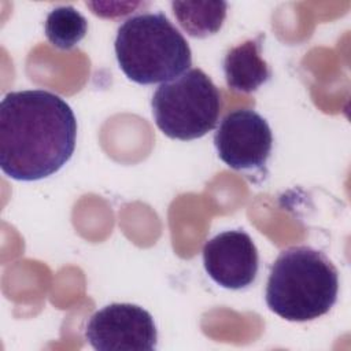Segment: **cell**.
Here are the masks:
<instances>
[{
	"mask_svg": "<svg viewBox=\"0 0 351 351\" xmlns=\"http://www.w3.org/2000/svg\"><path fill=\"white\" fill-rule=\"evenodd\" d=\"M77 119L58 95L43 90L7 93L0 103V167L19 181L56 173L75 148Z\"/></svg>",
	"mask_w": 351,
	"mask_h": 351,
	"instance_id": "obj_1",
	"label": "cell"
},
{
	"mask_svg": "<svg viewBox=\"0 0 351 351\" xmlns=\"http://www.w3.org/2000/svg\"><path fill=\"white\" fill-rule=\"evenodd\" d=\"M339 274L335 265L307 245L289 247L271 265L266 284V304L287 321H311L336 303Z\"/></svg>",
	"mask_w": 351,
	"mask_h": 351,
	"instance_id": "obj_2",
	"label": "cell"
},
{
	"mask_svg": "<svg viewBox=\"0 0 351 351\" xmlns=\"http://www.w3.org/2000/svg\"><path fill=\"white\" fill-rule=\"evenodd\" d=\"M115 55L123 74L141 85L171 81L192 64L185 37L162 12L126 19L117 33Z\"/></svg>",
	"mask_w": 351,
	"mask_h": 351,
	"instance_id": "obj_3",
	"label": "cell"
},
{
	"mask_svg": "<svg viewBox=\"0 0 351 351\" xmlns=\"http://www.w3.org/2000/svg\"><path fill=\"white\" fill-rule=\"evenodd\" d=\"M152 114L170 138L195 140L213 130L221 114V92L200 69H191L155 90Z\"/></svg>",
	"mask_w": 351,
	"mask_h": 351,
	"instance_id": "obj_4",
	"label": "cell"
},
{
	"mask_svg": "<svg viewBox=\"0 0 351 351\" xmlns=\"http://www.w3.org/2000/svg\"><path fill=\"white\" fill-rule=\"evenodd\" d=\"M85 337L97 351H154L158 343L152 315L130 303H112L96 311Z\"/></svg>",
	"mask_w": 351,
	"mask_h": 351,
	"instance_id": "obj_5",
	"label": "cell"
},
{
	"mask_svg": "<svg viewBox=\"0 0 351 351\" xmlns=\"http://www.w3.org/2000/svg\"><path fill=\"white\" fill-rule=\"evenodd\" d=\"M219 159L234 170L262 169L271 152L273 136L266 119L250 108L226 114L214 136Z\"/></svg>",
	"mask_w": 351,
	"mask_h": 351,
	"instance_id": "obj_6",
	"label": "cell"
},
{
	"mask_svg": "<svg viewBox=\"0 0 351 351\" xmlns=\"http://www.w3.org/2000/svg\"><path fill=\"white\" fill-rule=\"evenodd\" d=\"M207 274L221 287L241 289L251 285L258 274V250L244 230H226L207 240L203 247Z\"/></svg>",
	"mask_w": 351,
	"mask_h": 351,
	"instance_id": "obj_7",
	"label": "cell"
},
{
	"mask_svg": "<svg viewBox=\"0 0 351 351\" xmlns=\"http://www.w3.org/2000/svg\"><path fill=\"white\" fill-rule=\"evenodd\" d=\"M263 36L247 40L230 48L223 59V73L230 89L251 93L271 77L267 63L261 56Z\"/></svg>",
	"mask_w": 351,
	"mask_h": 351,
	"instance_id": "obj_8",
	"label": "cell"
},
{
	"mask_svg": "<svg viewBox=\"0 0 351 351\" xmlns=\"http://www.w3.org/2000/svg\"><path fill=\"white\" fill-rule=\"evenodd\" d=\"M171 8L180 26L191 37L204 38L222 27L228 4L225 1H173Z\"/></svg>",
	"mask_w": 351,
	"mask_h": 351,
	"instance_id": "obj_9",
	"label": "cell"
},
{
	"mask_svg": "<svg viewBox=\"0 0 351 351\" xmlns=\"http://www.w3.org/2000/svg\"><path fill=\"white\" fill-rule=\"evenodd\" d=\"M45 36L59 49H71L88 32V22L71 5L53 8L45 19Z\"/></svg>",
	"mask_w": 351,
	"mask_h": 351,
	"instance_id": "obj_10",
	"label": "cell"
},
{
	"mask_svg": "<svg viewBox=\"0 0 351 351\" xmlns=\"http://www.w3.org/2000/svg\"><path fill=\"white\" fill-rule=\"evenodd\" d=\"M95 15L97 16H101V18H119V16H123L126 14H130L133 12V10H136L138 5H141V3H90V1H86L85 3Z\"/></svg>",
	"mask_w": 351,
	"mask_h": 351,
	"instance_id": "obj_11",
	"label": "cell"
}]
</instances>
